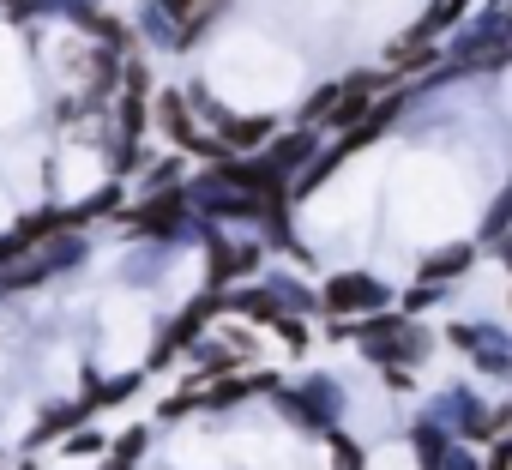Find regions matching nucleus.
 <instances>
[{
	"instance_id": "obj_1",
	"label": "nucleus",
	"mask_w": 512,
	"mask_h": 470,
	"mask_svg": "<svg viewBox=\"0 0 512 470\" xmlns=\"http://www.w3.org/2000/svg\"><path fill=\"white\" fill-rule=\"evenodd\" d=\"M380 290L374 284H362V278H338L332 284V308H350V302H374Z\"/></svg>"
},
{
	"instance_id": "obj_2",
	"label": "nucleus",
	"mask_w": 512,
	"mask_h": 470,
	"mask_svg": "<svg viewBox=\"0 0 512 470\" xmlns=\"http://www.w3.org/2000/svg\"><path fill=\"white\" fill-rule=\"evenodd\" d=\"M470 266V248H452V254H434L428 260V278H452V272H464Z\"/></svg>"
},
{
	"instance_id": "obj_3",
	"label": "nucleus",
	"mask_w": 512,
	"mask_h": 470,
	"mask_svg": "<svg viewBox=\"0 0 512 470\" xmlns=\"http://www.w3.org/2000/svg\"><path fill=\"white\" fill-rule=\"evenodd\" d=\"M266 133H272V121H235L229 127V145H260Z\"/></svg>"
},
{
	"instance_id": "obj_4",
	"label": "nucleus",
	"mask_w": 512,
	"mask_h": 470,
	"mask_svg": "<svg viewBox=\"0 0 512 470\" xmlns=\"http://www.w3.org/2000/svg\"><path fill=\"white\" fill-rule=\"evenodd\" d=\"M163 7H169V13H187V0H163Z\"/></svg>"
}]
</instances>
